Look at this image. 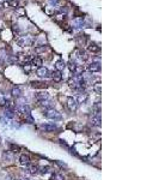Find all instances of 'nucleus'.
Here are the masks:
<instances>
[{"label": "nucleus", "instance_id": "nucleus-1", "mask_svg": "<svg viewBox=\"0 0 159 180\" xmlns=\"http://www.w3.org/2000/svg\"><path fill=\"white\" fill-rule=\"evenodd\" d=\"M35 42V38L31 35H25V36H21L17 40V45L21 47H29L32 46Z\"/></svg>", "mask_w": 159, "mask_h": 180}, {"label": "nucleus", "instance_id": "nucleus-2", "mask_svg": "<svg viewBox=\"0 0 159 180\" xmlns=\"http://www.w3.org/2000/svg\"><path fill=\"white\" fill-rule=\"evenodd\" d=\"M44 117L50 119V120H54V121H59V120L62 119V115L61 113H59L57 111H55V109L50 108V109H47L46 113H44Z\"/></svg>", "mask_w": 159, "mask_h": 180}, {"label": "nucleus", "instance_id": "nucleus-3", "mask_svg": "<svg viewBox=\"0 0 159 180\" xmlns=\"http://www.w3.org/2000/svg\"><path fill=\"white\" fill-rule=\"evenodd\" d=\"M67 107L68 109L71 112H74L77 111V108H78V102H77V100L74 97H68L67 98Z\"/></svg>", "mask_w": 159, "mask_h": 180}, {"label": "nucleus", "instance_id": "nucleus-4", "mask_svg": "<svg viewBox=\"0 0 159 180\" xmlns=\"http://www.w3.org/2000/svg\"><path fill=\"white\" fill-rule=\"evenodd\" d=\"M87 70H88V72H99L101 71V64H99L98 61H93L91 64H88L87 65Z\"/></svg>", "mask_w": 159, "mask_h": 180}, {"label": "nucleus", "instance_id": "nucleus-5", "mask_svg": "<svg viewBox=\"0 0 159 180\" xmlns=\"http://www.w3.org/2000/svg\"><path fill=\"white\" fill-rule=\"evenodd\" d=\"M36 73H37L38 77H41V78H47V77H49V70L47 67H44V66H41V67L37 68Z\"/></svg>", "mask_w": 159, "mask_h": 180}, {"label": "nucleus", "instance_id": "nucleus-6", "mask_svg": "<svg viewBox=\"0 0 159 180\" xmlns=\"http://www.w3.org/2000/svg\"><path fill=\"white\" fill-rule=\"evenodd\" d=\"M74 54H75L79 59H80L82 61H86V60L88 59V55H87V53L84 51V49H77Z\"/></svg>", "mask_w": 159, "mask_h": 180}, {"label": "nucleus", "instance_id": "nucleus-7", "mask_svg": "<svg viewBox=\"0 0 159 180\" xmlns=\"http://www.w3.org/2000/svg\"><path fill=\"white\" fill-rule=\"evenodd\" d=\"M87 51L90 53H98L99 51H101V47H99L97 43H95V42H90L88 46H87Z\"/></svg>", "mask_w": 159, "mask_h": 180}, {"label": "nucleus", "instance_id": "nucleus-8", "mask_svg": "<svg viewBox=\"0 0 159 180\" xmlns=\"http://www.w3.org/2000/svg\"><path fill=\"white\" fill-rule=\"evenodd\" d=\"M30 65L32 66V67H41V65H42V59L39 58V57H34L31 60H30Z\"/></svg>", "mask_w": 159, "mask_h": 180}, {"label": "nucleus", "instance_id": "nucleus-9", "mask_svg": "<svg viewBox=\"0 0 159 180\" xmlns=\"http://www.w3.org/2000/svg\"><path fill=\"white\" fill-rule=\"evenodd\" d=\"M19 162H21L22 166H29L30 165V156L26 155V154H23L19 157Z\"/></svg>", "mask_w": 159, "mask_h": 180}, {"label": "nucleus", "instance_id": "nucleus-10", "mask_svg": "<svg viewBox=\"0 0 159 180\" xmlns=\"http://www.w3.org/2000/svg\"><path fill=\"white\" fill-rule=\"evenodd\" d=\"M35 97H36V100H37L38 102H41V101H46V100H49V94H48V93L41 91V93H37V94L35 95Z\"/></svg>", "mask_w": 159, "mask_h": 180}, {"label": "nucleus", "instance_id": "nucleus-11", "mask_svg": "<svg viewBox=\"0 0 159 180\" xmlns=\"http://www.w3.org/2000/svg\"><path fill=\"white\" fill-rule=\"evenodd\" d=\"M41 127H42V130H44L46 132H53V131H55V130L57 128V126L55 124H44Z\"/></svg>", "mask_w": 159, "mask_h": 180}, {"label": "nucleus", "instance_id": "nucleus-12", "mask_svg": "<svg viewBox=\"0 0 159 180\" xmlns=\"http://www.w3.org/2000/svg\"><path fill=\"white\" fill-rule=\"evenodd\" d=\"M84 24H85V23H84L83 17L74 18V19H73V23H72V25H74V28H83Z\"/></svg>", "mask_w": 159, "mask_h": 180}, {"label": "nucleus", "instance_id": "nucleus-13", "mask_svg": "<svg viewBox=\"0 0 159 180\" xmlns=\"http://www.w3.org/2000/svg\"><path fill=\"white\" fill-rule=\"evenodd\" d=\"M90 124L95 127H99L101 126V117L98 115H93L91 119H90Z\"/></svg>", "mask_w": 159, "mask_h": 180}, {"label": "nucleus", "instance_id": "nucleus-14", "mask_svg": "<svg viewBox=\"0 0 159 180\" xmlns=\"http://www.w3.org/2000/svg\"><path fill=\"white\" fill-rule=\"evenodd\" d=\"M18 5H19V3L17 0H6V1L3 3L4 7H17Z\"/></svg>", "mask_w": 159, "mask_h": 180}, {"label": "nucleus", "instance_id": "nucleus-15", "mask_svg": "<svg viewBox=\"0 0 159 180\" xmlns=\"http://www.w3.org/2000/svg\"><path fill=\"white\" fill-rule=\"evenodd\" d=\"M30 85L32 88H36V89H44V88H47V83H44V82H38V81L31 82Z\"/></svg>", "mask_w": 159, "mask_h": 180}, {"label": "nucleus", "instance_id": "nucleus-16", "mask_svg": "<svg viewBox=\"0 0 159 180\" xmlns=\"http://www.w3.org/2000/svg\"><path fill=\"white\" fill-rule=\"evenodd\" d=\"M52 78H53V81L54 82H61V79H62V75L60 71H53L52 72Z\"/></svg>", "mask_w": 159, "mask_h": 180}, {"label": "nucleus", "instance_id": "nucleus-17", "mask_svg": "<svg viewBox=\"0 0 159 180\" xmlns=\"http://www.w3.org/2000/svg\"><path fill=\"white\" fill-rule=\"evenodd\" d=\"M11 94H12V96L13 97H16V98H19V97H22V89L19 88V87H15L13 89H12V91H11Z\"/></svg>", "mask_w": 159, "mask_h": 180}, {"label": "nucleus", "instance_id": "nucleus-18", "mask_svg": "<svg viewBox=\"0 0 159 180\" xmlns=\"http://www.w3.org/2000/svg\"><path fill=\"white\" fill-rule=\"evenodd\" d=\"M92 90L97 94V95H101L102 94V83L101 82H96L92 87Z\"/></svg>", "mask_w": 159, "mask_h": 180}, {"label": "nucleus", "instance_id": "nucleus-19", "mask_svg": "<svg viewBox=\"0 0 159 180\" xmlns=\"http://www.w3.org/2000/svg\"><path fill=\"white\" fill-rule=\"evenodd\" d=\"M66 67V64H65V61H64V60H57V61L55 63V68H56V71H62V70Z\"/></svg>", "mask_w": 159, "mask_h": 180}, {"label": "nucleus", "instance_id": "nucleus-20", "mask_svg": "<svg viewBox=\"0 0 159 180\" xmlns=\"http://www.w3.org/2000/svg\"><path fill=\"white\" fill-rule=\"evenodd\" d=\"M87 98H88V96H87V94H79V96H78V98H75L77 100V102L78 103H85L86 101H87Z\"/></svg>", "mask_w": 159, "mask_h": 180}, {"label": "nucleus", "instance_id": "nucleus-21", "mask_svg": "<svg viewBox=\"0 0 159 180\" xmlns=\"http://www.w3.org/2000/svg\"><path fill=\"white\" fill-rule=\"evenodd\" d=\"M28 173H29V174H32V175L37 174V173H38V167L35 166V165L29 166V167H28Z\"/></svg>", "mask_w": 159, "mask_h": 180}, {"label": "nucleus", "instance_id": "nucleus-22", "mask_svg": "<svg viewBox=\"0 0 159 180\" xmlns=\"http://www.w3.org/2000/svg\"><path fill=\"white\" fill-rule=\"evenodd\" d=\"M4 115H5V118L13 119V118H15V112H13V109H8V108H6V111H5Z\"/></svg>", "mask_w": 159, "mask_h": 180}, {"label": "nucleus", "instance_id": "nucleus-23", "mask_svg": "<svg viewBox=\"0 0 159 180\" xmlns=\"http://www.w3.org/2000/svg\"><path fill=\"white\" fill-rule=\"evenodd\" d=\"M77 64H75V61H74V60H69V63H68V67H69V70H71V71L72 72H74L75 71V68H77Z\"/></svg>", "mask_w": 159, "mask_h": 180}, {"label": "nucleus", "instance_id": "nucleus-24", "mask_svg": "<svg viewBox=\"0 0 159 180\" xmlns=\"http://www.w3.org/2000/svg\"><path fill=\"white\" fill-rule=\"evenodd\" d=\"M92 111L95 112V115H98V117H99V112H101V108H99V103H98V102L92 107Z\"/></svg>", "mask_w": 159, "mask_h": 180}, {"label": "nucleus", "instance_id": "nucleus-25", "mask_svg": "<svg viewBox=\"0 0 159 180\" xmlns=\"http://www.w3.org/2000/svg\"><path fill=\"white\" fill-rule=\"evenodd\" d=\"M49 169H50V167H49V166H46V167L38 168V171H39V173H41V174H46V173L49 172Z\"/></svg>", "mask_w": 159, "mask_h": 180}, {"label": "nucleus", "instance_id": "nucleus-26", "mask_svg": "<svg viewBox=\"0 0 159 180\" xmlns=\"http://www.w3.org/2000/svg\"><path fill=\"white\" fill-rule=\"evenodd\" d=\"M53 179L54 180H65V177L62 174H60V173H56V174L53 175Z\"/></svg>", "mask_w": 159, "mask_h": 180}, {"label": "nucleus", "instance_id": "nucleus-27", "mask_svg": "<svg viewBox=\"0 0 159 180\" xmlns=\"http://www.w3.org/2000/svg\"><path fill=\"white\" fill-rule=\"evenodd\" d=\"M5 102H6V97H5L4 95L0 94V106H4Z\"/></svg>", "mask_w": 159, "mask_h": 180}, {"label": "nucleus", "instance_id": "nucleus-28", "mask_svg": "<svg viewBox=\"0 0 159 180\" xmlns=\"http://www.w3.org/2000/svg\"><path fill=\"white\" fill-rule=\"evenodd\" d=\"M56 163H57L59 166H60V167H62V168H66V167H67L66 163H62V162H60V161H56Z\"/></svg>", "mask_w": 159, "mask_h": 180}, {"label": "nucleus", "instance_id": "nucleus-29", "mask_svg": "<svg viewBox=\"0 0 159 180\" xmlns=\"http://www.w3.org/2000/svg\"><path fill=\"white\" fill-rule=\"evenodd\" d=\"M59 1H60V0H49V3H50L52 5H56Z\"/></svg>", "mask_w": 159, "mask_h": 180}, {"label": "nucleus", "instance_id": "nucleus-30", "mask_svg": "<svg viewBox=\"0 0 159 180\" xmlns=\"http://www.w3.org/2000/svg\"><path fill=\"white\" fill-rule=\"evenodd\" d=\"M1 64H3V59L0 58V66H1Z\"/></svg>", "mask_w": 159, "mask_h": 180}, {"label": "nucleus", "instance_id": "nucleus-31", "mask_svg": "<svg viewBox=\"0 0 159 180\" xmlns=\"http://www.w3.org/2000/svg\"><path fill=\"white\" fill-rule=\"evenodd\" d=\"M21 180H29V179H26V178H23V179H21Z\"/></svg>", "mask_w": 159, "mask_h": 180}]
</instances>
